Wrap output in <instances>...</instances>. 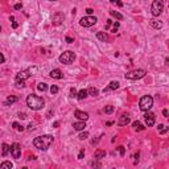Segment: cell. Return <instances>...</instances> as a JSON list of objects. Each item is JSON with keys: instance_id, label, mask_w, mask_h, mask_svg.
Returning a JSON list of instances; mask_svg holds the SVG:
<instances>
[{"instance_id": "cell-28", "label": "cell", "mask_w": 169, "mask_h": 169, "mask_svg": "<svg viewBox=\"0 0 169 169\" xmlns=\"http://www.w3.org/2000/svg\"><path fill=\"white\" fill-rule=\"evenodd\" d=\"M168 127H165V126H163V124H160V126H159V132H160L161 135L163 134H166V132H168Z\"/></svg>"}, {"instance_id": "cell-29", "label": "cell", "mask_w": 169, "mask_h": 169, "mask_svg": "<svg viewBox=\"0 0 169 169\" xmlns=\"http://www.w3.org/2000/svg\"><path fill=\"white\" fill-rule=\"evenodd\" d=\"M12 127H13L15 129H17V131H23V129H24V127H23V126H20V124H19L17 122L12 123Z\"/></svg>"}, {"instance_id": "cell-8", "label": "cell", "mask_w": 169, "mask_h": 169, "mask_svg": "<svg viewBox=\"0 0 169 169\" xmlns=\"http://www.w3.org/2000/svg\"><path fill=\"white\" fill-rule=\"evenodd\" d=\"M11 155L13 156V159H19L21 155V147L19 143H13L11 145Z\"/></svg>"}, {"instance_id": "cell-2", "label": "cell", "mask_w": 169, "mask_h": 169, "mask_svg": "<svg viewBox=\"0 0 169 169\" xmlns=\"http://www.w3.org/2000/svg\"><path fill=\"white\" fill-rule=\"evenodd\" d=\"M45 104V100L42 99L41 97H37L35 94H31L26 97V106L29 107L31 110H41Z\"/></svg>"}, {"instance_id": "cell-40", "label": "cell", "mask_w": 169, "mask_h": 169, "mask_svg": "<svg viewBox=\"0 0 169 169\" xmlns=\"http://www.w3.org/2000/svg\"><path fill=\"white\" fill-rule=\"evenodd\" d=\"M21 7H23V4H21V3H17L16 6H15V9H20Z\"/></svg>"}, {"instance_id": "cell-47", "label": "cell", "mask_w": 169, "mask_h": 169, "mask_svg": "<svg viewBox=\"0 0 169 169\" xmlns=\"http://www.w3.org/2000/svg\"><path fill=\"white\" fill-rule=\"evenodd\" d=\"M163 115H164V116H168V111H166V110H164V111H163Z\"/></svg>"}, {"instance_id": "cell-13", "label": "cell", "mask_w": 169, "mask_h": 169, "mask_svg": "<svg viewBox=\"0 0 169 169\" xmlns=\"http://www.w3.org/2000/svg\"><path fill=\"white\" fill-rule=\"evenodd\" d=\"M75 116H77L79 120H85V122L89 119V114H87V112H83V111H79V110L75 111Z\"/></svg>"}, {"instance_id": "cell-48", "label": "cell", "mask_w": 169, "mask_h": 169, "mask_svg": "<svg viewBox=\"0 0 169 169\" xmlns=\"http://www.w3.org/2000/svg\"><path fill=\"white\" fill-rule=\"evenodd\" d=\"M0 32H1V26H0Z\"/></svg>"}, {"instance_id": "cell-12", "label": "cell", "mask_w": 169, "mask_h": 169, "mask_svg": "<svg viewBox=\"0 0 169 169\" xmlns=\"http://www.w3.org/2000/svg\"><path fill=\"white\" fill-rule=\"evenodd\" d=\"M129 122H131V118H129V115L124 114V115H122V116H120V119H119V122H118V123H119V126H127Z\"/></svg>"}, {"instance_id": "cell-17", "label": "cell", "mask_w": 169, "mask_h": 169, "mask_svg": "<svg viewBox=\"0 0 169 169\" xmlns=\"http://www.w3.org/2000/svg\"><path fill=\"white\" fill-rule=\"evenodd\" d=\"M116 89H119V82H116V81H112V82L108 85V87H106L103 91L106 92V91H108V90H116Z\"/></svg>"}, {"instance_id": "cell-11", "label": "cell", "mask_w": 169, "mask_h": 169, "mask_svg": "<svg viewBox=\"0 0 169 169\" xmlns=\"http://www.w3.org/2000/svg\"><path fill=\"white\" fill-rule=\"evenodd\" d=\"M49 75H50V78H53V79H61V78L63 77L62 72H61L60 69H54V70H52Z\"/></svg>"}, {"instance_id": "cell-31", "label": "cell", "mask_w": 169, "mask_h": 169, "mask_svg": "<svg viewBox=\"0 0 169 169\" xmlns=\"http://www.w3.org/2000/svg\"><path fill=\"white\" fill-rule=\"evenodd\" d=\"M103 111L106 112V114H111V112L114 111V107H112V106H106V107H104Z\"/></svg>"}, {"instance_id": "cell-15", "label": "cell", "mask_w": 169, "mask_h": 169, "mask_svg": "<svg viewBox=\"0 0 169 169\" xmlns=\"http://www.w3.org/2000/svg\"><path fill=\"white\" fill-rule=\"evenodd\" d=\"M97 38L99 41H102V42H107V41H108V36H107L106 32H98V33H97Z\"/></svg>"}, {"instance_id": "cell-36", "label": "cell", "mask_w": 169, "mask_h": 169, "mask_svg": "<svg viewBox=\"0 0 169 169\" xmlns=\"http://www.w3.org/2000/svg\"><path fill=\"white\" fill-rule=\"evenodd\" d=\"M119 153H120V156H124V153H126V149H124V147H119Z\"/></svg>"}, {"instance_id": "cell-6", "label": "cell", "mask_w": 169, "mask_h": 169, "mask_svg": "<svg viewBox=\"0 0 169 169\" xmlns=\"http://www.w3.org/2000/svg\"><path fill=\"white\" fill-rule=\"evenodd\" d=\"M74 60H75V54L73 52H70V50H66V52H63L60 56V62L63 63V65H69Z\"/></svg>"}, {"instance_id": "cell-41", "label": "cell", "mask_w": 169, "mask_h": 169, "mask_svg": "<svg viewBox=\"0 0 169 169\" xmlns=\"http://www.w3.org/2000/svg\"><path fill=\"white\" fill-rule=\"evenodd\" d=\"M73 41H74V40H73V38H72V37H66V42H69V44H72V42H73Z\"/></svg>"}, {"instance_id": "cell-39", "label": "cell", "mask_w": 169, "mask_h": 169, "mask_svg": "<svg viewBox=\"0 0 169 169\" xmlns=\"http://www.w3.org/2000/svg\"><path fill=\"white\" fill-rule=\"evenodd\" d=\"M111 24H112V21H111V20H107V23H106V29H108Z\"/></svg>"}, {"instance_id": "cell-10", "label": "cell", "mask_w": 169, "mask_h": 169, "mask_svg": "<svg viewBox=\"0 0 169 169\" xmlns=\"http://www.w3.org/2000/svg\"><path fill=\"white\" fill-rule=\"evenodd\" d=\"M29 77H31L29 70H24V72H20L16 74V79H20V81H26Z\"/></svg>"}, {"instance_id": "cell-43", "label": "cell", "mask_w": 169, "mask_h": 169, "mask_svg": "<svg viewBox=\"0 0 169 169\" xmlns=\"http://www.w3.org/2000/svg\"><path fill=\"white\" fill-rule=\"evenodd\" d=\"M19 116H20L21 119H25V118H26V115L24 114V112H20V114H19Z\"/></svg>"}, {"instance_id": "cell-18", "label": "cell", "mask_w": 169, "mask_h": 169, "mask_svg": "<svg viewBox=\"0 0 169 169\" xmlns=\"http://www.w3.org/2000/svg\"><path fill=\"white\" fill-rule=\"evenodd\" d=\"M94 157H95V160H100V159L106 157V152H104V151H100V149H98V151H95Z\"/></svg>"}, {"instance_id": "cell-9", "label": "cell", "mask_w": 169, "mask_h": 169, "mask_svg": "<svg viewBox=\"0 0 169 169\" xmlns=\"http://www.w3.org/2000/svg\"><path fill=\"white\" fill-rule=\"evenodd\" d=\"M144 120H145L147 126L152 127L153 124H155V114H153V112H151L149 110H148V111H145V115H144Z\"/></svg>"}, {"instance_id": "cell-23", "label": "cell", "mask_w": 169, "mask_h": 169, "mask_svg": "<svg viewBox=\"0 0 169 169\" xmlns=\"http://www.w3.org/2000/svg\"><path fill=\"white\" fill-rule=\"evenodd\" d=\"M0 168L1 169H11V168H13V164H12L11 161H4V163H1Z\"/></svg>"}, {"instance_id": "cell-37", "label": "cell", "mask_w": 169, "mask_h": 169, "mask_svg": "<svg viewBox=\"0 0 169 169\" xmlns=\"http://www.w3.org/2000/svg\"><path fill=\"white\" fill-rule=\"evenodd\" d=\"M118 28H119V23H116V21H115V23H114V28H112V32H116Z\"/></svg>"}, {"instance_id": "cell-32", "label": "cell", "mask_w": 169, "mask_h": 169, "mask_svg": "<svg viewBox=\"0 0 169 169\" xmlns=\"http://www.w3.org/2000/svg\"><path fill=\"white\" fill-rule=\"evenodd\" d=\"M16 86H17V87H24V86H25V85H24V81L16 79Z\"/></svg>"}, {"instance_id": "cell-20", "label": "cell", "mask_w": 169, "mask_h": 169, "mask_svg": "<svg viewBox=\"0 0 169 169\" xmlns=\"http://www.w3.org/2000/svg\"><path fill=\"white\" fill-rule=\"evenodd\" d=\"M132 127H134V129L135 131H143L145 127H143V124L140 123V122H134L132 123Z\"/></svg>"}, {"instance_id": "cell-7", "label": "cell", "mask_w": 169, "mask_h": 169, "mask_svg": "<svg viewBox=\"0 0 169 169\" xmlns=\"http://www.w3.org/2000/svg\"><path fill=\"white\" fill-rule=\"evenodd\" d=\"M97 21H98V19L95 17V16H85V17L81 19L79 24L82 26H85V28H90V26L95 25V24H97Z\"/></svg>"}, {"instance_id": "cell-30", "label": "cell", "mask_w": 169, "mask_h": 169, "mask_svg": "<svg viewBox=\"0 0 169 169\" xmlns=\"http://www.w3.org/2000/svg\"><path fill=\"white\" fill-rule=\"evenodd\" d=\"M78 138L81 139V140H85V139L89 138V132H82V134H79V136Z\"/></svg>"}, {"instance_id": "cell-5", "label": "cell", "mask_w": 169, "mask_h": 169, "mask_svg": "<svg viewBox=\"0 0 169 169\" xmlns=\"http://www.w3.org/2000/svg\"><path fill=\"white\" fill-rule=\"evenodd\" d=\"M147 72L143 69H136V70H132V72L127 73L124 77H126V79H131V81H136V79H140V78L145 77Z\"/></svg>"}, {"instance_id": "cell-42", "label": "cell", "mask_w": 169, "mask_h": 169, "mask_svg": "<svg viewBox=\"0 0 169 169\" xmlns=\"http://www.w3.org/2000/svg\"><path fill=\"white\" fill-rule=\"evenodd\" d=\"M4 60H6V58H4V56L1 54V53H0V63H3V62H4Z\"/></svg>"}, {"instance_id": "cell-27", "label": "cell", "mask_w": 169, "mask_h": 169, "mask_svg": "<svg viewBox=\"0 0 169 169\" xmlns=\"http://www.w3.org/2000/svg\"><path fill=\"white\" fill-rule=\"evenodd\" d=\"M37 89L40 90V91H46V90H48V86H46V83L40 82V83L37 85Z\"/></svg>"}, {"instance_id": "cell-3", "label": "cell", "mask_w": 169, "mask_h": 169, "mask_svg": "<svg viewBox=\"0 0 169 169\" xmlns=\"http://www.w3.org/2000/svg\"><path fill=\"white\" fill-rule=\"evenodd\" d=\"M152 106H153V98L151 95H144L140 98L139 107H140L141 111H148V110H151Z\"/></svg>"}, {"instance_id": "cell-1", "label": "cell", "mask_w": 169, "mask_h": 169, "mask_svg": "<svg viewBox=\"0 0 169 169\" xmlns=\"http://www.w3.org/2000/svg\"><path fill=\"white\" fill-rule=\"evenodd\" d=\"M53 136L52 135H42V136H37L33 139V145L40 151H46L53 143Z\"/></svg>"}, {"instance_id": "cell-4", "label": "cell", "mask_w": 169, "mask_h": 169, "mask_svg": "<svg viewBox=\"0 0 169 169\" xmlns=\"http://www.w3.org/2000/svg\"><path fill=\"white\" fill-rule=\"evenodd\" d=\"M164 11V1L163 0H153L152 1V7H151V13L155 16V17H157V16H160L161 12Z\"/></svg>"}, {"instance_id": "cell-46", "label": "cell", "mask_w": 169, "mask_h": 169, "mask_svg": "<svg viewBox=\"0 0 169 169\" xmlns=\"http://www.w3.org/2000/svg\"><path fill=\"white\" fill-rule=\"evenodd\" d=\"M28 129H35V126H33V124H29V126H28Z\"/></svg>"}, {"instance_id": "cell-26", "label": "cell", "mask_w": 169, "mask_h": 169, "mask_svg": "<svg viewBox=\"0 0 169 169\" xmlns=\"http://www.w3.org/2000/svg\"><path fill=\"white\" fill-rule=\"evenodd\" d=\"M111 13V16H114V17H116L118 20H123V15H120L119 12H116V11H111L110 12Z\"/></svg>"}, {"instance_id": "cell-25", "label": "cell", "mask_w": 169, "mask_h": 169, "mask_svg": "<svg viewBox=\"0 0 169 169\" xmlns=\"http://www.w3.org/2000/svg\"><path fill=\"white\" fill-rule=\"evenodd\" d=\"M15 102H17V98H16V97H13V95H11V97H8V98H7L6 104H7V106H8V104H12V103H15Z\"/></svg>"}, {"instance_id": "cell-24", "label": "cell", "mask_w": 169, "mask_h": 169, "mask_svg": "<svg viewBox=\"0 0 169 169\" xmlns=\"http://www.w3.org/2000/svg\"><path fill=\"white\" fill-rule=\"evenodd\" d=\"M98 89H95V87H90L89 90H87V95H91V97H97L98 95Z\"/></svg>"}, {"instance_id": "cell-49", "label": "cell", "mask_w": 169, "mask_h": 169, "mask_svg": "<svg viewBox=\"0 0 169 169\" xmlns=\"http://www.w3.org/2000/svg\"><path fill=\"white\" fill-rule=\"evenodd\" d=\"M52 1H54V0H52Z\"/></svg>"}, {"instance_id": "cell-33", "label": "cell", "mask_w": 169, "mask_h": 169, "mask_svg": "<svg viewBox=\"0 0 169 169\" xmlns=\"http://www.w3.org/2000/svg\"><path fill=\"white\" fill-rule=\"evenodd\" d=\"M70 97H72V98L77 97V90H75L74 87H72V89H70Z\"/></svg>"}, {"instance_id": "cell-44", "label": "cell", "mask_w": 169, "mask_h": 169, "mask_svg": "<svg viewBox=\"0 0 169 169\" xmlns=\"http://www.w3.org/2000/svg\"><path fill=\"white\" fill-rule=\"evenodd\" d=\"M83 155H85V151H81L79 152V156H78V159H83Z\"/></svg>"}, {"instance_id": "cell-16", "label": "cell", "mask_w": 169, "mask_h": 169, "mask_svg": "<svg viewBox=\"0 0 169 169\" xmlns=\"http://www.w3.org/2000/svg\"><path fill=\"white\" fill-rule=\"evenodd\" d=\"M62 21H63V13H56L54 16H53V24L58 25V24H61Z\"/></svg>"}, {"instance_id": "cell-38", "label": "cell", "mask_w": 169, "mask_h": 169, "mask_svg": "<svg viewBox=\"0 0 169 169\" xmlns=\"http://www.w3.org/2000/svg\"><path fill=\"white\" fill-rule=\"evenodd\" d=\"M92 12H94V11H92V8H87V9H86V13L89 15V16H91Z\"/></svg>"}, {"instance_id": "cell-21", "label": "cell", "mask_w": 169, "mask_h": 169, "mask_svg": "<svg viewBox=\"0 0 169 169\" xmlns=\"http://www.w3.org/2000/svg\"><path fill=\"white\" fill-rule=\"evenodd\" d=\"M9 151H11V147H9L8 144L4 143L3 145H1V155H3V156H7V155H8V152H9Z\"/></svg>"}, {"instance_id": "cell-34", "label": "cell", "mask_w": 169, "mask_h": 169, "mask_svg": "<svg viewBox=\"0 0 169 169\" xmlns=\"http://www.w3.org/2000/svg\"><path fill=\"white\" fill-rule=\"evenodd\" d=\"M50 92H52V94H57V92H58V87L57 86H52V87H50Z\"/></svg>"}, {"instance_id": "cell-19", "label": "cell", "mask_w": 169, "mask_h": 169, "mask_svg": "<svg viewBox=\"0 0 169 169\" xmlns=\"http://www.w3.org/2000/svg\"><path fill=\"white\" fill-rule=\"evenodd\" d=\"M151 26L155 29H161L163 28V23L160 20H151Z\"/></svg>"}, {"instance_id": "cell-14", "label": "cell", "mask_w": 169, "mask_h": 169, "mask_svg": "<svg viewBox=\"0 0 169 169\" xmlns=\"http://www.w3.org/2000/svg\"><path fill=\"white\" fill-rule=\"evenodd\" d=\"M73 127H74L75 131H82V129H85V127H86V123H85V120L75 122V123H73Z\"/></svg>"}, {"instance_id": "cell-22", "label": "cell", "mask_w": 169, "mask_h": 169, "mask_svg": "<svg viewBox=\"0 0 169 169\" xmlns=\"http://www.w3.org/2000/svg\"><path fill=\"white\" fill-rule=\"evenodd\" d=\"M86 97H87V90H85V89H83V90H81L79 92H77V98H78V99H79V100L85 99V98H86Z\"/></svg>"}, {"instance_id": "cell-35", "label": "cell", "mask_w": 169, "mask_h": 169, "mask_svg": "<svg viewBox=\"0 0 169 169\" xmlns=\"http://www.w3.org/2000/svg\"><path fill=\"white\" fill-rule=\"evenodd\" d=\"M110 1H111L112 4H118L119 7H123V3H122V1H119V0H110Z\"/></svg>"}, {"instance_id": "cell-45", "label": "cell", "mask_w": 169, "mask_h": 169, "mask_svg": "<svg viewBox=\"0 0 169 169\" xmlns=\"http://www.w3.org/2000/svg\"><path fill=\"white\" fill-rule=\"evenodd\" d=\"M98 141H99V139H94V140H91V144L94 145V144H97Z\"/></svg>"}]
</instances>
